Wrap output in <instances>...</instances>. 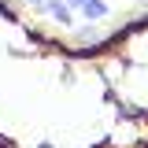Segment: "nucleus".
<instances>
[{
  "mask_svg": "<svg viewBox=\"0 0 148 148\" xmlns=\"http://www.w3.org/2000/svg\"><path fill=\"white\" fill-rule=\"evenodd\" d=\"M63 4H67V8H71V11H78V8H82V4H85V0H63Z\"/></svg>",
  "mask_w": 148,
  "mask_h": 148,
  "instance_id": "obj_4",
  "label": "nucleus"
},
{
  "mask_svg": "<svg viewBox=\"0 0 148 148\" xmlns=\"http://www.w3.org/2000/svg\"><path fill=\"white\" fill-rule=\"evenodd\" d=\"M78 11H82V18H85V22H100V18H108V11H111V8L104 4V0H85Z\"/></svg>",
  "mask_w": 148,
  "mask_h": 148,
  "instance_id": "obj_1",
  "label": "nucleus"
},
{
  "mask_svg": "<svg viewBox=\"0 0 148 148\" xmlns=\"http://www.w3.org/2000/svg\"><path fill=\"white\" fill-rule=\"evenodd\" d=\"M41 15H48V18H56L59 26H74V15H71V8H67L63 0H52V4H48V8H45Z\"/></svg>",
  "mask_w": 148,
  "mask_h": 148,
  "instance_id": "obj_2",
  "label": "nucleus"
},
{
  "mask_svg": "<svg viewBox=\"0 0 148 148\" xmlns=\"http://www.w3.org/2000/svg\"><path fill=\"white\" fill-rule=\"evenodd\" d=\"M26 4H34L37 11H45V8H48V4H52V0H26Z\"/></svg>",
  "mask_w": 148,
  "mask_h": 148,
  "instance_id": "obj_3",
  "label": "nucleus"
}]
</instances>
